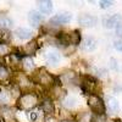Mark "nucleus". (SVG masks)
I'll use <instances>...</instances> for the list:
<instances>
[{"mask_svg": "<svg viewBox=\"0 0 122 122\" xmlns=\"http://www.w3.org/2000/svg\"><path fill=\"white\" fill-rule=\"evenodd\" d=\"M38 104V98L36 94L32 93H25L20 97L18 101H17V105L20 109L22 110H29V109H33L34 106H37Z\"/></svg>", "mask_w": 122, "mask_h": 122, "instance_id": "1", "label": "nucleus"}, {"mask_svg": "<svg viewBox=\"0 0 122 122\" xmlns=\"http://www.w3.org/2000/svg\"><path fill=\"white\" fill-rule=\"evenodd\" d=\"M88 105L90 107V110L93 111L95 115H103L105 112V105L104 101L101 100L98 95H89L88 98Z\"/></svg>", "mask_w": 122, "mask_h": 122, "instance_id": "2", "label": "nucleus"}, {"mask_svg": "<svg viewBox=\"0 0 122 122\" xmlns=\"http://www.w3.org/2000/svg\"><path fill=\"white\" fill-rule=\"evenodd\" d=\"M36 81L38 83L40 84H43L45 87H50V86H53L55 83V78L54 76H51L48 71H45L44 68H39L38 70V72L36 75Z\"/></svg>", "mask_w": 122, "mask_h": 122, "instance_id": "3", "label": "nucleus"}, {"mask_svg": "<svg viewBox=\"0 0 122 122\" xmlns=\"http://www.w3.org/2000/svg\"><path fill=\"white\" fill-rule=\"evenodd\" d=\"M71 20H72V15H71L70 12H61V14H57L54 17H51L49 22L53 26H60V25L68 23Z\"/></svg>", "mask_w": 122, "mask_h": 122, "instance_id": "4", "label": "nucleus"}, {"mask_svg": "<svg viewBox=\"0 0 122 122\" xmlns=\"http://www.w3.org/2000/svg\"><path fill=\"white\" fill-rule=\"evenodd\" d=\"M78 23L84 27H93L97 23V17L88 15V14H82L78 17Z\"/></svg>", "mask_w": 122, "mask_h": 122, "instance_id": "5", "label": "nucleus"}, {"mask_svg": "<svg viewBox=\"0 0 122 122\" xmlns=\"http://www.w3.org/2000/svg\"><path fill=\"white\" fill-rule=\"evenodd\" d=\"M104 23H105V26L107 28H116V27H118L122 23V16L120 14L112 15V16H110L107 20H105Z\"/></svg>", "mask_w": 122, "mask_h": 122, "instance_id": "6", "label": "nucleus"}, {"mask_svg": "<svg viewBox=\"0 0 122 122\" xmlns=\"http://www.w3.org/2000/svg\"><path fill=\"white\" fill-rule=\"evenodd\" d=\"M28 21L32 26L36 27L43 21V16L40 15V12L36 11V10H32V11H29V14H28Z\"/></svg>", "mask_w": 122, "mask_h": 122, "instance_id": "7", "label": "nucleus"}, {"mask_svg": "<svg viewBox=\"0 0 122 122\" xmlns=\"http://www.w3.org/2000/svg\"><path fill=\"white\" fill-rule=\"evenodd\" d=\"M66 38H67V45H78L81 43V34L78 30H72L71 33H66Z\"/></svg>", "mask_w": 122, "mask_h": 122, "instance_id": "8", "label": "nucleus"}, {"mask_svg": "<svg viewBox=\"0 0 122 122\" xmlns=\"http://www.w3.org/2000/svg\"><path fill=\"white\" fill-rule=\"evenodd\" d=\"M39 5V10L42 11L43 14L48 15L53 11V3L49 1V0H42V1H38Z\"/></svg>", "mask_w": 122, "mask_h": 122, "instance_id": "9", "label": "nucleus"}, {"mask_svg": "<svg viewBox=\"0 0 122 122\" xmlns=\"http://www.w3.org/2000/svg\"><path fill=\"white\" fill-rule=\"evenodd\" d=\"M15 34L22 40H26V39H29L32 37V30L29 28H25V27H21V28H17Z\"/></svg>", "mask_w": 122, "mask_h": 122, "instance_id": "10", "label": "nucleus"}, {"mask_svg": "<svg viewBox=\"0 0 122 122\" xmlns=\"http://www.w3.org/2000/svg\"><path fill=\"white\" fill-rule=\"evenodd\" d=\"M46 61L50 65H56L60 61V54L55 50H50V51L46 53Z\"/></svg>", "mask_w": 122, "mask_h": 122, "instance_id": "11", "label": "nucleus"}, {"mask_svg": "<svg viewBox=\"0 0 122 122\" xmlns=\"http://www.w3.org/2000/svg\"><path fill=\"white\" fill-rule=\"evenodd\" d=\"M97 82H95V79L94 78H92V77H84V81H83V89L86 92H92L94 89Z\"/></svg>", "mask_w": 122, "mask_h": 122, "instance_id": "12", "label": "nucleus"}, {"mask_svg": "<svg viewBox=\"0 0 122 122\" xmlns=\"http://www.w3.org/2000/svg\"><path fill=\"white\" fill-rule=\"evenodd\" d=\"M82 48H83V50H86V51H92V50H94L95 49V39L90 38V37L86 38Z\"/></svg>", "mask_w": 122, "mask_h": 122, "instance_id": "13", "label": "nucleus"}, {"mask_svg": "<svg viewBox=\"0 0 122 122\" xmlns=\"http://www.w3.org/2000/svg\"><path fill=\"white\" fill-rule=\"evenodd\" d=\"M36 50H37V42H36V40L29 42L23 48V51H25L26 55H33V54H36Z\"/></svg>", "mask_w": 122, "mask_h": 122, "instance_id": "14", "label": "nucleus"}, {"mask_svg": "<svg viewBox=\"0 0 122 122\" xmlns=\"http://www.w3.org/2000/svg\"><path fill=\"white\" fill-rule=\"evenodd\" d=\"M1 116H3V118H4L6 122H17L16 118H15L14 112H12L10 109H3V110H1Z\"/></svg>", "mask_w": 122, "mask_h": 122, "instance_id": "15", "label": "nucleus"}, {"mask_svg": "<svg viewBox=\"0 0 122 122\" xmlns=\"http://www.w3.org/2000/svg\"><path fill=\"white\" fill-rule=\"evenodd\" d=\"M0 26L3 27V29L10 28L12 26V20L10 17H7V16H1L0 17Z\"/></svg>", "mask_w": 122, "mask_h": 122, "instance_id": "16", "label": "nucleus"}, {"mask_svg": "<svg viewBox=\"0 0 122 122\" xmlns=\"http://www.w3.org/2000/svg\"><path fill=\"white\" fill-rule=\"evenodd\" d=\"M10 37H11V34L7 29H0V44H5L10 39Z\"/></svg>", "mask_w": 122, "mask_h": 122, "instance_id": "17", "label": "nucleus"}, {"mask_svg": "<svg viewBox=\"0 0 122 122\" xmlns=\"http://www.w3.org/2000/svg\"><path fill=\"white\" fill-rule=\"evenodd\" d=\"M107 107L111 111H117L118 110V103L115 98H109L107 99Z\"/></svg>", "mask_w": 122, "mask_h": 122, "instance_id": "18", "label": "nucleus"}, {"mask_svg": "<svg viewBox=\"0 0 122 122\" xmlns=\"http://www.w3.org/2000/svg\"><path fill=\"white\" fill-rule=\"evenodd\" d=\"M23 67L28 71H32V70H34L36 65H34L33 60L30 57H26V59H23Z\"/></svg>", "mask_w": 122, "mask_h": 122, "instance_id": "19", "label": "nucleus"}, {"mask_svg": "<svg viewBox=\"0 0 122 122\" xmlns=\"http://www.w3.org/2000/svg\"><path fill=\"white\" fill-rule=\"evenodd\" d=\"M76 105V99L75 98H66L64 100V106L65 107H73Z\"/></svg>", "mask_w": 122, "mask_h": 122, "instance_id": "20", "label": "nucleus"}, {"mask_svg": "<svg viewBox=\"0 0 122 122\" xmlns=\"http://www.w3.org/2000/svg\"><path fill=\"white\" fill-rule=\"evenodd\" d=\"M43 106H44V111H45V112L50 114V112H53V111H54V107H53V105H51L50 101H44Z\"/></svg>", "mask_w": 122, "mask_h": 122, "instance_id": "21", "label": "nucleus"}, {"mask_svg": "<svg viewBox=\"0 0 122 122\" xmlns=\"http://www.w3.org/2000/svg\"><path fill=\"white\" fill-rule=\"evenodd\" d=\"M75 73L73 72H66L64 73V79H65V82H72V81L75 79Z\"/></svg>", "mask_w": 122, "mask_h": 122, "instance_id": "22", "label": "nucleus"}, {"mask_svg": "<svg viewBox=\"0 0 122 122\" xmlns=\"http://www.w3.org/2000/svg\"><path fill=\"white\" fill-rule=\"evenodd\" d=\"M7 76H9V73H7L6 67L0 65V79H5V78H7Z\"/></svg>", "mask_w": 122, "mask_h": 122, "instance_id": "23", "label": "nucleus"}, {"mask_svg": "<svg viewBox=\"0 0 122 122\" xmlns=\"http://www.w3.org/2000/svg\"><path fill=\"white\" fill-rule=\"evenodd\" d=\"M9 100V95L5 92H0V104H6Z\"/></svg>", "mask_w": 122, "mask_h": 122, "instance_id": "24", "label": "nucleus"}, {"mask_svg": "<svg viewBox=\"0 0 122 122\" xmlns=\"http://www.w3.org/2000/svg\"><path fill=\"white\" fill-rule=\"evenodd\" d=\"M9 51H10V49L6 44H0V55H6L9 54Z\"/></svg>", "mask_w": 122, "mask_h": 122, "instance_id": "25", "label": "nucleus"}, {"mask_svg": "<svg viewBox=\"0 0 122 122\" xmlns=\"http://www.w3.org/2000/svg\"><path fill=\"white\" fill-rule=\"evenodd\" d=\"M29 81L25 77V76H21V78H20V86L21 87H28L29 86Z\"/></svg>", "mask_w": 122, "mask_h": 122, "instance_id": "26", "label": "nucleus"}, {"mask_svg": "<svg viewBox=\"0 0 122 122\" xmlns=\"http://www.w3.org/2000/svg\"><path fill=\"white\" fill-rule=\"evenodd\" d=\"M114 3L112 1H109V0H103V1H100V7L101 9H107L112 5Z\"/></svg>", "mask_w": 122, "mask_h": 122, "instance_id": "27", "label": "nucleus"}, {"mask_svg": "<svg viewBox=\"0 0 122 122\" xmlns=\"http://www.w3.org/2000/svg\"><path fill=\"white\" fill-rule=\"evenodd\" d=\"M114 48L118 51H122V39H117L114 42Z\"/></svg>", "mask_w": 122, "mask_h": 122, "instance_id": "28", "label": "nucleus"}, {"mask_svg": "<svg viewBox=\"0 0 122 122\" xmlns=\"http://www.w3.org/2000/svg\"><path fill=\"white\" fill-rule=\"evenodd\" d=\"M38 116H39V112H38V111H36V110L30 112V120H32L33 122L38 120Z\"/></svg>", "mask_w": 122, "mask_h": 122, "instance_id": "29", "label": "nucleus"}, {"mask_svg": "<svg viewBox=\"0 0 122 122\" xmlns=\"http://www.w3.org/2000/svg\"><path fill=\"white\" fill-rule=\"evenodd\" d=\"M116 34L122 37V25H120L118 27H116Z\"/></svg>", "mask_w": 122, "mask_h": 122, "instance_id": "30", "label": "nucleus"}, {"mask_svg": "<svg viewBox=\"0 0 122 122\" xmlns=\"http://www.w3.org/2000/svg\"><path fill=\"white\" fill-rule=\"evenodd\" d=\"M45 122H56V121H55L54 118H51V117H50V118H48V120H46Z\"/></svg>", "mask_w": 122, "mask_h": 122, "instance_id": "31", "label": "nucleus"}, {"mask_svg": "<svg viewBox=\"0 0 122 122\" xmlns=\"http://www.w3.org/2000/svg\"><path fill=\"white\" fill-rule=\"evenodd\" d=\"M64 122H67V121H64Z\"/></svg>", "mask_w": 122, "mask_h": 122, "instance_id": "32", "label": "nucleus"}]
</instances>
